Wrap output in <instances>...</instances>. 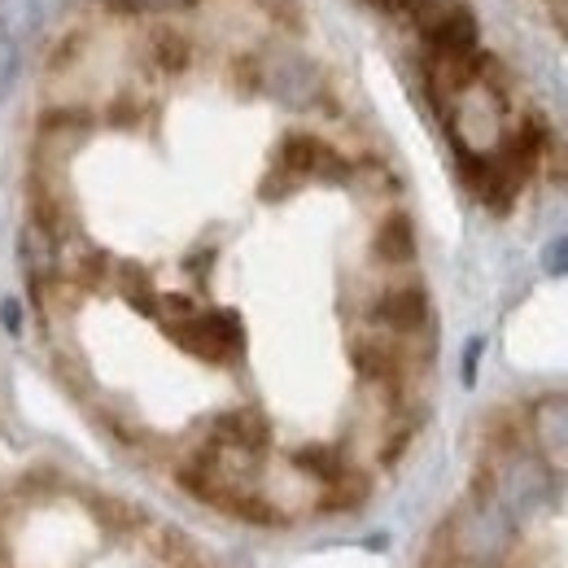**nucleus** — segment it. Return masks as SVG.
Instances as JSON below:
<instances>
[{
    "label": "nucleus",
    "instance_id": "nucleus-1",
    "mask_svg": "<svg viewBox=\"0 0 568 568\" xmlns=\"http://www.w3.org/2000/svg\"><path fill=\"white\" fill-rule=\"evenodd\" d=\"M450 547L459 560L468 565H495L507 556L511 547V534L516 525L507 520V511L495 503V486H490V473L477 477V490L468 503H459V511L450 516Z\"/></svg>",
    "mask_w": 568,
    "mask_h": 568
},
{
    "label": "nucleus",
    "instance_id": "nucleus-2",
    "mask_svg": "<svg viewBox=\"0 0 568 568\" xmlns=\"http://www.w3.org/2000/svg\"><path fill=\"white\" fill-rule=\"evenodd\" d=\"M442 114H446V132H450L455 149L490 153L503 141V97L481 79L468 83L459 97H450V105Z\"/></svg>",
    "mask_w": 568,
    "mask_h": 568
},
{
    "label": "nucleus",
    "instance_id": "nucleus-3",
    "mask_svg": "<svg viewBox=\"0 0 568 568\" xmlns=\"http://www.w3.org/2000/svg\"><path fill=\"white\" fill-rule=\"evenodd\" d=\"M490 486H495V503L507 511V520L520 525L551 498V473L538 455H511L498 473H490Z\"/></svg>",
    "mask_w": 568,
    "mask_h": 568
},
{
    "label": "nucleus",
    "instance_id": "nucleus-4",
    "mask_svg": "<svg viewBox=\"0 0 568 568\" xmlns=\"http://www.w3.org/2000/svg\"><path fill=\"white\" fill-rule=\"evenodd\" d=\"M166 333L189 351V355L206 358V363H223L245 346V328L232 311H206V315H189L166 324Z\"/></svg>",
    "mask_w": 568,
    "mask_h": 568
},
{
    "label": "nucleus",
    "instance_id": "nucleus-5",
    "mask_svg": "<svg viewBox=\"0 0 568 568\" xmlns=\"http://www.w3.org/2000/svg\"><path fill=\"white\" fill-rule=\"evenodd\" d=\"M258 83L267 88V97H276L288 110H306L324 92V79L315 71V62L302 53H267L258 62Z\"/></svg>",
    "mask_w": 568,
    "mask_h": 568
},
{
    "label": "nucleus",
    "instance_id": "nucleus-6",
    "mask_svg": "<svg viewBox=\"0 0 568 568\" xmlns=\"http://www.w3.org/2000/svg\"><path fill=\"white\" fill-rule=\"evenodd\" d=\"M420 36H425L428 53H468V49H477L481 31H477V13L464 0H446L420 27Z\"/></svg>",
    "mask_w": 568,
    "mask_h": 568
},
{
    "label": "nucleus",
    "instance_id": "nucleus-7",
    "mask_svg": "<svg viewBox=\"0 0 568 568\" xmlns=\"http://www.w3.org/2000/svg\"><path fill=\"white\" fill-rule=\"evenodd\" d=\"M372 320H376L381 328L398 333V337H412V333H420L428 324V293L420 284H394V288H385V293L376 297Z\"/></svg>",
    "mask_w": 568,
    "mask_h": 568
},
{
    "label": "nucleus",
    "instance_id": "nucleus-8",
    "mask_svg": "<svg viewBox=\"0 0 568 568\" xmlns=\"http://www.w3.org/2000/svg\"><path fill=\"white\" fill-rule=\"evenodd\" d=\"M372 254H376L385 267H407V263H416V227H412V219H407V214H389V219L376 227V236H372Z\"/></svg>",
    "mask_w": 568,
    "mask_h": 568
},
{
    "label": "nucleus",
    "instance_id": "nucleus-9",
    "mask_svg": "<svg viewBox=\"0 0 568 568\" xmlns=\"http://www.w3.org/2000/svg\"><path fill=\"white\" fill-rule=\"evenodd\" d=\"M351 358H355V372L367 385H394L403 372V355L385 342H355Z\"/></svg>",
    "mask_w": 568,
    "mask_h": 568
},
{
    "label": "nucleus",
    "instance_id": "nucleus-10",
    "mask_svg": "<svg viewBox=\"0 0 568 568\" xmlns=\"http://www.w3.org/2000/svg\"><path fill=\"white\" fill-rule=\"evenodd\" d=\"M534 433H538L542 450L568 455V394H560V398H542V403L534 407Z\"/></svg>",
    "mask_w": 568,
    "mask_h": 568
},
{
    "label": "nucleus",
    "instance_id": "nucleus-11",
    "mask_svg": "<svg viewBox=\"0 0 568 568\" xmlns=\"http://www.w3.org/2000/svg\"><path fill=\"white\" fill-rule=\"evenodd\" d=\"M293 468L315 477L320 486H328V481H337L346 473V455L337 446H302V450H293Z\"/></svg>",
    "mask_w": 568,
    "mask_h": 568
},
{
    "label": "nucleus",
    "instance_id": "nucleus-12",
    "mask_svg": "<svg viewBox=\"0 0 568 568\" xmlns=\"http://www.w3.org/2000/svg\"><path fill=\"white\" fill-rule=\"evenodd\" d=\"M324 149L328 144H320L315 136H306V132H293V136H284L281 144V171L284 175H315L320 171V158H324Z\"/></svg>",
    "mask_w": 568,
    "mask_h": 568
},
{
    "label": "nucleus",
    "instance_id": "nucleus-13",
    "mask_svg": "<svg viewBox=\"0 0 568 568\" xmlns=\"http://www.w3.org/2000/svg\"><path fill=\"white\" fill-rule=\"evenodd\" d=\"M363 498H367V481H363L358 473H351V468H346L337 481H328V486H324L320 507H324V511H355Z\"/></svg>",
    "mask_w": 568,
    "mask_h": 568
},
{
    "label": "nucleus",
    "instance_id": "nucleus-14",
    "mask_svg": "<svg viewBox=\"0 0 568 568\" xmlns=\"http://www.w3.org/2000/svg\"><path fill=\"white\" fill-rule=\"evenodd\" d=\"M542 267L551 276H568V236H556L547 250H542Z\"/></svg>",
    "mask_w": 568,
    "mask_h": 568
},
{
    "label": "nucleus",
    "instance_id": "nucleus-15",
    "mask_svg": "<svg viewBox=\"0 0 568 568\" xmlns=\"http://www.w3.org/2000/svg\"><path fill=\"white\" fill-rule=\"evenodd\" d=\"M132 13H180V9H189V4H197V0H123Z\"/></svg>",
    "mask_w": 568,
    "mask_h": 568
},
{
    "label": "nucleus",
    "instance_id": "nucleus-16",
    "mask_svg": "<svg viewBox=\"0 0 568 568\" xmlns=\"http://www.w3.org/2000/svg\"><path fill=\"white\" fill-rule=\"evenodd\" d=\"M481 351H486V342H481V337H473V342L464 346V385H473V381H477V363H481Z\"/></svg>",
    "mask_w": 568,
    "mask_h": 568
},
{
    "label": "nucleus",
    "instance_id": "nucleus-17",
    "mask_svg": "<svg viewBox=\"0 0 568 568\" xmlns=\"http://www.w3.org/2000/svg\"><path fill=\"white\" fill-rule=\"evenodd\" d=\"M0 320H4L9 333H18V328H22V311H18V302H4V306H0Z\"/></svg>",
    "mask_w": 568,
    "mask_h": 568
},
{
    "label": "nucleus",
    "instance_id": "nucleus-18",
    "mask_svg": "<svg viewBox=\"0 0 568 568\" xmlns=\"http://www.w3.org/2000/svg\"><path fill=\"white\" fill-rule=\"evenodd\" d=\"M547 4H551V13L560 18V27L568 31V0H547Z\"/></svg>",
    "mask_w": 568,
    "mask_h": 568
},
{
    "label": "nucleus",
    "instance_id": "nucleus-19",
    "mask_svg": "<svg viewBox=\"0 0 568 568\" xmlns=\"http://www.w3.org/2000/svg\"><path fill=\"white\" fill-rule=\"evenodd\" d=\"M372 9H385V13H398L403 9V0H367Z\"/></svg>",
    "mask_w": 568,
    "mask_h": 568
}]
</instances>
